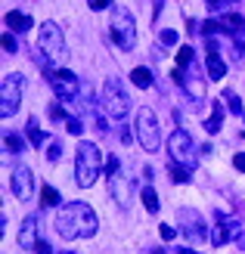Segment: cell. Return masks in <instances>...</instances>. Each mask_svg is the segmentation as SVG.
I'll use <instances>...</instances> for the list:
<instances>
[{"mask_svg": "<svg viewBox=\"0 0 245 254\" xmlns=\"http://www.w3.org/2000/svg\"><path fill=\"white\" fill-rule=\"evenodd\" d=\"M96 214L90 205H84V201H72V205H62L59 214H56V220H53V230L59 239H66V242H72V239H90V236H96Z\"/></svg>", "mask_w": 245, "mask_h": 254, "instance_id": "6da1fadb", "label": "cell"}, {"mask_svg": "<svg viewBox=\"0 0 245 254\" xmlns=\"http://www.w3.org/2000/svg\"><path fill=\"white\" fill-rule=\"evenodd\" d=\"M102 171V155H99V146L96 143H87V139H81L78 149H75V180H78V186H93L96 177Z\"/></svg>", "mask_w": 245, "mask_h": 254, "instance_id": "7a4b0ae2", "label": "cell"}, {"mask_svg": "<svg viewBox=\"0 0 245 254\" xmlns=\"http://www.w3.org/2000/svg\"><path fill=\"white\" fill-rule=\"evenodd\" d=\"M99 106L109 118H127L131 115V99H127L124 87L118 78H106L102 84V96H99Z\"/></svg>", "mask_w": 245, "mask_h": 254, "instance_id": "3957f363", "label": "cell"}, {"mask_svg": "<svg viewBox=\"0 0 245 254\" xmlns=\"http://www.w3.org/2000/svg\"><path fill=\"white\" fill-rule=\"evenodd\" d=\"M37 53L44 56V62H59L66 56V37L56 22H44L37 28Z\"/></svg>", "mask_w": 245, "mask_h": 254, "instance_id": "277c9868", "label": "cell"}, {"mask_svg": "<svg viewBox=\"0 0 245 254\" xmlns=\"http://www.w3.org/2000/svg\"><path fill=\"white\" fill-rule=\"evenodd\" d=\"M109 31H112V41L118 44L121 50H134V44H137V28H134V16L124 6H115L112 9Z\"/></svg>", "mask_w": 245, "mask_h": 254, "instance_id": "5b68a950", "label": "cell"}, {"mask_svg": "<svg viewBox=\"0 0 245 254\" xmlns=\"http://www.w3.org/2000/svg\"><path fill=\"white\" fill-rule=\"evenodd\" d=\"M137 139L146 152H156L162 146V130H159V118L149 106H143L137 112Z\"/></svg>", "mask_w": 245, "mask_h": 254, "instance_id": "8992f818", "label": "cell"}, {"mask_svg": "<svg viewBox=\"0 0 245 254\" xmlns=\"http://www.w3.org/2000/svg\"><path fill=\"white\" fill-rule=\"evenodd\" d=\"M22 106V74H6L0 81V118H12Z\"/></svg>", "mask_w": 245, "mask_h": 254, "instance_id": "52a82bcc", "label": "cell"}, {"mask_svg": "<svg viewBox=\"0 0 245 254\" xmlns=\"http://www.w3.org/2000/svg\"><path fill=\"white\" fill-rule=\"evenodd\" d=\"M50 87H53V93H56L59 99H66V103H72V99L81 93V81H78V74L69 71V68H56V71H50Z\"/></svg>", "mask_w": 245, "mask_h": 254, "instance_id": "ba28073f", "label": "cell"}, {"mask_svg": "<svg viewBox=\"0 0 245 254\" xmlns=\"http://www.w3.org/2000/svg\"><path fill=\"white\" fill-rule=\"evenodd\" d=\"M177 223H180V230H183V236L189 239V242H205V239H208L205 217H202L199 211H192V208H177Z\"/></svg>", "mask_w": 245, "mask_h": 254, "instance_id": "9c48e42d", "label": "cell"}, {"mask_svg": "<svg viewBox=\"0 0 245 254\" xmlns=\"http://www.w3.org/2000/svg\"><path fill=\"white\" fill-rule=\"evenodd\" d=\"M167 149H171L174 161H183V168H196V146H192V136L186 130H174L167 139Z\"/></svg>", "mask_w": 245, "mask_h": 254, "instance_id": "30bf717a", "label": "cell"}, {"mask_svg": "<svg viewBox=\"0 0 245 254\" xmlns=\"http://www.w3.org/2000/svg\"><path fill=\"white\" fill-rule=\"evenodd\" d=\"M174 81L183 87L192 99H205V96H208V84H205V78H199L196 68H189L186 74H183V71H174Z\"/></svg>", "mask_w": 245, "mask_h": 254, "instance_id": "8fae6325", "label": "cell"}, {"mask_svg": "<svg viewBox=\"0 0 245 254\" xmlns=\"http://www.w3.org/2000/svg\"><path fill=\"white\" fill-rule=\"evenodd\" d=\"M12 195L19 201H28L34 195V174L28 168H16L12 171Z\"/></svg>", "mask_w": 245, "mask_h": 254, "instance_id": "7c38bea8", "label": "cell"}, {"mask_svg": "<svg viewBox=\"0 0 245 254\" xmlns=\"http://www.w3.org/2000/svg\"><path fill=\"white\" fill-rule=\"evenodd\" d=\"M224 74H227V65H224L221 53H217L214 37H208V81H221Z\"/></svg>", "mask_w": 245, "mask_h": 254, "instance_id": "4fadbf2b", "label": "cell"}, {"mask_svg": "<svg viewBox=\"0 0 245 254\" xmlns=\"http://www.w3.org/2000/svg\"><path fill=\"white\" fill-rule=\"evenodd\" d=\"M233 223H236V220H233ZM233 223L217 214V226H211V245H214V248H221V245L230 242V236H233Z\"/></svg>", "mask_w": 245, "mask_h": 254, "instance_id": "5bb4252c", "label": "cell"}, {"mask_svg": "<svg viewBox=\"0 0 245 254\" xmlns=\"http://www.w3.org/2000/svg\"><path fill=\"white\" fill-rule=\"evenodd\" d=\"M3 22H6V28L19 31V34H25V31H31V28H34V19H31V16H25V12H19V9H9Z\"/></svg>", "mask_w": 245, "mask_h": 254, "instance_id": "9a60e30c", "label": "cell"}, {"mask_svg": "<svg viewBox=\"0 0 245 254\" xmlns=\"http://www.w3.org/2000/svg\"><path fill=\"white\" fill-rule=\"evenodd\" d=\"M41 239H37V217H25L22 230H19V245L22 248H34Z\"/></svg>", "mask_w": 245, "mask_h": 254, "instance_id": "2e32d148", "label": "cell"}, {"mask_svg": "<svg viewBox=\"0 0 245 254\" xmlns=\"http://www.w3.org/2000/svg\"><path fill=\"white\" fill-rule=\"evenodd\" d=\"M221 124H224V106H221V103H214L211 118L205 121V130H208V133H217V130H221Z\"/></svg>", "mask_w": 245, "mask_h": 254, "instance_id": "e0dca14e", "label": "cell"}, {"mask_svg": "<svg viewBox=\"0 0 245 254\" xmlns=\"http://www.w3.org/2000/svg\"><path fill=\"white\" fill-rule=\"evenodd\" d=\"M131 81H134V87H143V90H146V87H152V71L149 68H134Z\"/></svg>", "mask_w": 245, "mask_h": 254, "instance_id": "ac0fdd59", "label": "cell"}, {"mask_svg": "<svg viewBox=\"0 0 245 254\" xmlns=\"http://www.w3.org/2000/svg\"><path fill=\"white\" fill-rule=\"evenodd\" d=\"M25 133H28V143H34V146H41L44 139H47V133L41 130V127H37V121H34V118L25 124Z\"/></svg>", "mask_w": 245, "mask_h": 254, "instance_id": "d6986e66", "label": "cell"}, {"mask_svg": "<svg viewBox=\"0 0 245 254\" xmlns=\"http://www.w3.org/2000/svg\"><path fill=\"white\" fill-rule=\"evenodd\" d=\"M59 201H62V198H59V192H56L53 186H41V205H44V208H56Z\"/></svg>", "mask_w": 245, "mask_h": 254, "instance_id": "ffe728a7", "label": "cell"}, {"mask_svg": "<svg viewBox=\"0 0 245 254\" xmlns=\"http://www.w3.org/2000/svg\"><path fill=\"white\" fill-rule=\"evenodd\" d=\"M143 205H146V211H149V214H159V205H162V201H159V192H156L152 186H146V189H143Z\"/></svg>", "mask_w": 245, "mask_h": 254, "instance_id": "44dd1931", "label": "cell"}, {"mask_svg": "<svg viewBox=\"0 0 245 254\" xmlns=\"http://www.w3.org/2000/svg\"><path fill=\"white\" fill-rule=\"evenodd\" d=\"M167 171H171V180H174V183H189V168H180V164L174 161Z\"/></svg>", "mask_w": 245, "mask_h": 254, "instance_id": "7402d4cb", "label": "cell"}, {"mask_svg": "<svg viewBox=\"0 0 245 254\" xmlns=\"http://www.w3.org/2000/svg\"><path fill=\"white\" fill-rule=\"evenodd\" d=\"M224 103H227V109L233 112V115H242V103H239V96H236V93L224 90Z\"/></svg>", "mask_w": 245, "mask_h": 254, "instance_id": "603a6c76", "label": "cell"}, {"mask_svg": "<svg viewBox=\"0 0 245 254\" xmlns=\"http://www.w3.org/2000/svg\"><path fill=\"white\" fill-rule=\"evenodd\" d=\"M3 143H6V149L12 152V155H19V152L25 149V143H22V136H16V133H6V139H3Z\"/></svg>", "mask_w": 245, "mask_h": 254, "instance_id": "cb8c5ba5", "label": "cell"}, {"mask_svg": "<svg viewBox=\"0 0 245 254\" xmlns=\"http://www.w3.org/2000/svg\"><path fill=\"white\" fill-rule=\"evenodd\" d=\"M66 127H69V133H75V136L84 133V124H81L78 118H66Z\"/></svg>", "mask_w": 245, "mask_h": 254, "instance_id": "d4e9b609", "label": "cell"}, {"mask_svg": "<svg viewBox=\"0 0 245 254\" xmlns=\"http://www.w3.org/2000/svg\"><path fill=\"white\" fill-rule=\"evenodd\" d=\"M62 158V143H50L47 149V161H59Z\"/></svg>", "mask_w": 245, "mask_h": 254, "instance_id": "484cf974", "label": "cell"}, {"mask_svg": "<svg viewBox=\"0 0 245 254\" xmlns=\"http://www.w3.org/2000/svg\"><path fill=\"white\" fill-rule=\"evenodd\" d=\"M177 65H192V50H189V47H183V50L177 53Z\"/></svg>", "mask_w": 245, "mask_h": 254, "instance_id": "4316f807", "label": "cell"}, {"mask_svg": "<svg viewBox=\"0 0 245 254\" xmlns=\"http://www.w3.org/2000/svg\"><path fill=\"white\" fill-rule=\"evenodd\" d=\"M3 50H6V53H9V56H12V53H16V50H19V44H16V37H12L9 31L3 34Z\"/></svg>", "mask_w": 245, "mask_h": 254, "instance_id": "83f0119b", "label": "cell"}, {"mask_svg": "<svg viewBox=\"0 0 245 254\" xmlns=\"http://www.w3.org/2000/svg\"><path fill=\"white\" fill-rule=\"evenodd\" d=\"M162 44H164V47H174V44H177V31L164 28V31H162Z\"/></svg>", "mask_w": 245, "mask_h": 254, "instance_id": "f1b7e54d", "label": "cell"}, {"mask_svg": "<svg viewBox=\"0 0 245 254\" xmlns=\"http://www.w3.org/2000/svg\"><path fill=\"white\" fill-rule=\"evenodd\" d=\"M109 3H112V0H87V6L93 9V12H99V9H106Z\"/></svg>", "mask_w": 245, "mask_h": 254, "instance_id": "f546056e", "label": "cell"}, {"mask_svg": "<svg viewBox=\"0 0 245 254\" xmlns=\"http://www.w3.org/2000/svg\"><path fill=\"white\" fill-rule=\"evenodd\" d=\"M233 236H236V242H239V248H245V230L239 223H233Z\"/></svg>", "mask_w": 245, "mask_h": 254, "instance_id": "4dcf8cb0", "label": "cell"}, {"mask_svg": "<svg viewBox=\"0 0 245 254\" xmlns=\"http://www.w3.org/2000/svg\"><path fill=\"white\" fill-rule=\"evenodd\" d=\"M174 236H177V230H174V226H162V239H164V242H171Z\"/></svg>", "mask_w": 245, "mask_h": 254, "instance_id": "1f68e13d", "label": "cell"}, {"mask_svg": "<svg viewBox=\"0 0 245 254\" xmlns=\"http://www.w3.org/2000/svg\"><path fill=\"white\" fill-rule=\"evenodd\" d=\"M50 118H66V112H62V106H50Z\"/></svg>", "mask_w": 245, "mask_h": 254, "instance_id": "d6a6232c", "label": "cell"}, {"mask_svg": "<svg viewBox=\"0 0 245 254\" xmlns=\"http://www.w3.org/2000/svg\"><path fill=\"white\" fill-rule=\"evenodd\" d=\"M233 164H236V171H242V174H245V152H239V155L233 158Z\"/></svg>", "mask_w": 245, "mask_h": 254, "instance_id": "836d02e7", "label": "cell"}, {"mask_svg": "<svg viewBox=\"0 0 245 254\" xmlns=\"http://www.w3.org/2000/svg\"><path fill=\"white\" fill-rule=\"evenodd\" d=\"M205 3H208V9H214V12H217V9H224L227 0H205Z\"/></svg>", "mask_w": 245, "mask_h": 254, "instance_id": "e575fe53", "label": "cell"}, {"mask_svg": "<svg viewBox=\"0 0 245 254\" xmlns=\"http://www.w3.org/2000/svg\"><path fill=\"white\" fill-rule=\"evenodd\" d=\"M34 251H37V254H53V251H50V245H47V242H37V245H34Z\"/></svg>", "mask_w": 245, "mask_h": 254, "instance_id": "d590c367", "label": "cell"}, {"mask_svg": "<svg viewBox=\"0 0 245 254\" xmlns=\"http://www.w3.org/2000/svg\"><path fill=\"white\" fill-rule=\"evenodd\" d=\"M177 254H199V251H192V248H177Z\"/></svg>", "mask_w": 245, "mask_h": 254, "instance_id": "8d00e7d4", "label": "cell"}, {"mask_svg": "<svg viewBox=\"0 0 245 254\" xmlns=\"http://www.w3.org/2000/svg\"><path fill=\"white\" fill-rule=\"evenodd\" d=\"M227 3H236V0H227Z\"/></svg>", "mask_w": 245, "mask_h": 254, "instance_id": "74e56055", "label": "cell"}, {"mask_svg": "<svg viewBox=\"0 0 245 254\" xmlns=\"http://www.w3.org/2000/svg\"><path fill=\"white\" fill-rule=\"evenodd\" d=\"M242 136H245V133H242Z\"/></svg>", "mask_w": 245, "mask_h": 254, "instance_id": "f35d334b", "label": "cell"}]
</instances>
